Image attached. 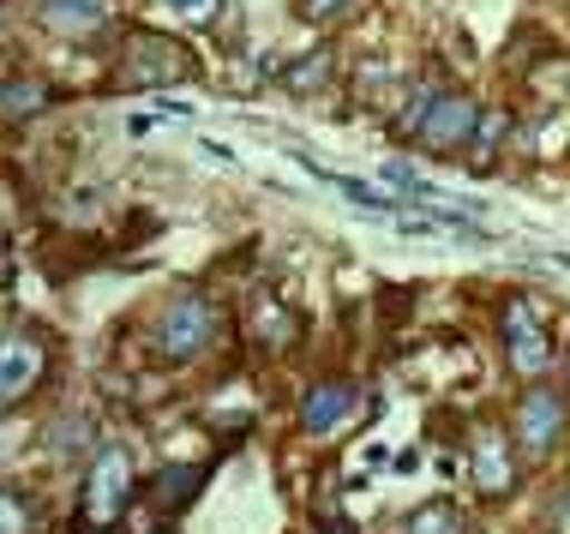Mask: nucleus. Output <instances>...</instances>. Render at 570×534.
<instances>
[{"label": "nucleus", "mask_w": 570, "mask_h": 534, "mask_svg": "<svg viewBox=\"0 0 570 534\" xmlns=\"http://www.w3.org/2000/svg\"><path fill=\"white\" fill-rule=\"evenodd\" d=\"M361 12V0H295V19L301 24H318V30H331V24H343Z\"/></svg>", "instance_id": "17"}, {"label": "nucleus", "mask_w": 570, "mask_h": 534, "mask_svg": "<svg viewBox=\"0 0 570 534\" xmlns=\"http://www.w3.org/2000/svg\"><path fill=\"white\" fill-rule=\"evenodd\" d=\"M132 505V456L120 445H102L97 463L85 468V498H79V523L85 528H115Z\"/></svg>", "instance_id": "2"}, {"label": "nucleus", "mask_w": 570, "mask_h": 534, "mask_svg": "<svg viewBox=\"0 0 570 534\" xmlns=\"http://www.w3.org/2000/svg\"><path fill=\"white\" fill-rule=\"evenodd\" d=\"M564 396L559 390H547V385H534L529 396L517 403V438H522V451L529 456H547L552 445H559V433H564Z\"/></svg>", "instance_id": "7"}, {"label": "nucleus", "mask_w": 570, "mask_h": 534, "mask_svg": "<svg viewBox=\"0 0 570 534\" xmlns=\"http://www.w3.org/2000/svg\"><path fill=\"white\" fill-rule=\"evenodd\" d=\"M469 481L481 486L487 498H504L517 486V445L499 421H481L469 438Z\"/></svg>", "instance_id": "4"}, {"label": "nucleus", "mask_w": 570, "mask_h": 534, "mask_svg": "<svg viewBox=\"0 0 570 534\" xmlns=\"http://www.w3.org/2000/svg\"><path fill=\"white\" fill-rule=\"evenodd\" d=\"M384 90H391V67H361V79H354V97H361V109H373V102H391L384 97Z\"/></svg>", "instance_id": "22"}, {"label": "nucleus", "mask_w": 570, "mask_h": 534, "mask_svg": "<svg viewBox=\"0 0 570 534\" xmlns=\"http://www.w3.org/2000/svg\"><path fill=\"white\" fill-rule=\"evenodd\" d=\"M157 355L163 360H198L210 343H217V313H210V300L198 295V288H187V295H175L163 307V318H157Z\"/></svg>", "instance_id": "3"}, {"label": "nucleus", "mask_w": 570, "mask_h": 534, "mask_svg": "<svg viewBox=\"0 0 570 534\" xmlns=\"http://www.w3.org/2000/svg\"><path fill=\"white\" fill-rule=\"evenodd\" d=\"M301 162H306V157H301ZM306 175H313V180H325L331 192H343L348 205H361V210H384V217H396V205H391L384 192H373L366 180H354V175H336V169H325V162H306Z\"/></svg>", "instance_id": "13"}, {"label": "nucleus", "mask_w": 570, "mask_h": 534, "mask_svg": "<svg viewBox=\"0 0 570 534\" xmlns=\"http://www.w3.org/2000/svg\"><path fill=\"white\" fill-rule=\"evenodd\" d=\"M0 534H30V511H24L19 486H7V528H0Z\"/></svg>", "instance_id": "25"}, {"label": "nucleus", "mask_w": 570, "mask_h": 534, "mask_svg": "<svg viewBox=\"0 0 570 534\" xmlns=\"http://www.w3.org/2000/svg\"><path fill=\"white\" fill-rule=\"evenodd\" d=\"M409 97H414V102H403V115L391 120V132H396V139H414V132L426 127V115H433V102L444 97V90H409Z\"/></svg>", "instance_id": "19"}, {"label": "nucleus", "mask_w": 570, "mask_h": 534, "mask_svg": "<svg viewBox=\"0 0 570 534\" xmlns=\"http://www.w3.org/2000/svg\"><path fill=\"white\" fill-rule=\"evenodd\" d=\"M354 408H361V390L348 378H325V385H313L301 396V433H336Z\"/></svg>", "instance_id": "9"}, {"label": "nucleus", "mask_w": 570, "mask_h": 534, "mask_svg": "<svg viewBox=\"0 0 570 534\" xmlns=\"http://www.w3.org/2000/svg\"><path fill=\"white\" fill-rule=\"evenodd\" d=\"M42 102H49V85H42V79H24V72H12V79H7V102H0V109H7L12 127H19V120H30V115L42 109Z\"/></svg>", "instance_id": "16"}, {"label": "nucleus", "mask_w": 570, "mask_h": 534, "mask_svg": "<svg viewBox=\"0 0 570 534\" xmlns=\"http://www.w3.org/2000/svg\"><path fill=\"white\" fill-rule=\"evenodd\" d=\"M42 373H49V348H42L37 337H7V355H0V396L7 403H24L30 390L42 385Z\"/></svg>", "instance_id": "8"}, {"label": "nucleus", "mask_w": 570, "mask_h": 534, "mask_svg": "<svg viewBox=\"0 0 570 534\" xmlns=\"http://www.w3.org/2000/svg\"><path fill=\"white\" fill-rule=\"evenodd\" d=\"M474 127H481V102H474L469 90H444L414 139H421V150H433V157H456V150L474 139Z\"/></svg>", "instance_id": "6"}, {"label": "nucleus", "mask_w": 570, "mask_h": 534, "mask_svg": "<svg viewBox=\"0 0 570 534\" xmlns=\"http://www.w3.org/2000/svg\"><path fill=\"white\" fill-rule=\"evenodd\" d=\"M253 330H258V343H265V348H288V343H295V313H288V307H276L271 295H258Z\"/></svg>", "instance_id": "15"}, {"label": "nucleus", "mask_w": 570, "mask_h": 534, "mask_svg": "<svg viewBox=\"0 0 570 534\" xmlns=\"http://www.w3.org/2000/svg\"><path fill=\"white\" fill-rule=\"evenodd\" d=\"M534 90H552V97H564V90H570V60H547V67L534 72Z\"/></svg>", "instance_id": "23"}, {"label": "nucleus", "mask_w": 570, "mask_h": 534, "mask_svg": "<svg viewBox=\"0 0 570 534\" xmlns=\"http://www.w3.org/2000/svg\"><path fill=\"white\" fill-rule=\"evenodd\" d=\"M163 7L180 12L187 24H210V19H217V0H163Z\"/></svg>", "instance_id": "24"}, {"label": "nucleus", "mask_w": 570, "mask_h": 534, "mask_svg": "<svg viewBox=\"0 0 570 534\" xmlns=\"http://www.w3.org/2000/svg\"><path fill=\"white\" fill-rule=\"evenodd\" d=\"M90 534H115V528H90Z\"/></svg>", "instance_id": "27"}, {"label": "nucleus", "mask_w": 570, "mask_h": 534, "mask_svg": "<svg viewBox=\"0 0 570 534\" xmlns=\"http://www.w3.org/2000/svg\"><path fill=\"white\" fill-rule=\"evenodd\" d=\"M120 79L132 90H163L180 79H198V55L180 37H157V30H132L120 49Z\"/></svg>", "instance_id": "1"}, {"label": "nucleus", "mask_w": 570, "mask_h": 534, "mask_svg": "<svg viewBox=\"0 0 570 534\" xmlns=\"http://www.w3.org/2000/svg\"><path fill=\"white\" fill-rule=\"evenodd\" d=\"M529 139H534V157H559V150H570V115L552 109L541 127L529 132Z\"/></svg>", "instance_id": "21"}, {"label": "nucleus", "mask_w": 570, "mask_h": 534, "mask_svg": "<svg viewBox=\"0 0 570 534\" xmlns=\"http://www.w3.org/2000/svg\"><path fill=\"white\" fill-rule=\"evenodd\" d=\"M403 534H462V516H456V505H444V498H439V505L414 511Z\"/></svg>", "instance_id": "18"}, {"label": "nucleus", "mask_w": 570, "mask_h": 534, "mask_svg": "<svg viewBox=\"0 0 570 534\" xmlns=\"http://www.w3.org/2000/svg\"><path fill=\"white\" fill-rule=\"evenodd\" d=\"M198 486H205V468H198V463L163 468V475L150 481V505H157V511H180V505H193V498H198Z\"/></svg>", "instance_id": "12"}, {"label": "nucleus", "mask_w": 570, "mask_h": 534, "mask_svg": "<svg viewBox=\"0 0 570 534\" xmlns=\"http://www.w3.org/2000/svg\"><path fill=\"white\" fill-rule=\"evenodd\" d=\"M564 403H570V360H564Z\"/></svg>", "instance_id": "26"}, {"label": "nucleus", "mask_w": 570, "mask_h": 534, "mask_svg": "<svg viewBox=\"0 0 570 534\" xmlns=\"http://www.w3.org/2000/svg\"><path fill=\"white\" fill-rule=\"evenodd\" d=\"M331 79H336V55L331 49H306L301 60L276 67V90H288V97H318Z\"/></svg>", "instance_id": "11"}, {"label": "nucleus", "mask_w": 570, "mask_h": 534, "mask_svg": "<svg viewBox=\"0 0 570 534\" xmlns=\"http://www.w3.org/2000/svg\"><path fill=\"white\" fill-rule=\"evenodd\" d=\"M504 355L522 378H541L552 366V337L541 325V313H534V300H504Z\"/></svg>", "instance_id": "5"}, {"label": "nucleus", "mask_w": 570, "mask_h": 534, "mask_svg": "<svg viewBox=\"0 0 570 534\" xmlns=\"http://www.w3.org/2000/svg\"><path fill=\"white\" fill-rule=\"evenodd\" d=\"M504 132H511V115L504 109H481V127H474V150H469V169L474 175H487L492 162H499V145H504Z\"/></svg>", "instance_id": "14"}, {"label": "nucleus", "mask_w": 570, "mask_h": 534, "mask_svg": "<svg viewBox=\"0 0 570 534\" xmlns=\"http://www.w3.org/2000/svg\"><path fill=\"white\" fill-rule=\"evenodd\" d=\"M97 438V426H90V415H67L55 426V456H67V463H79V445H90Z\"/></svg>", "instance_id": "20"}, {"label": "nucleus", "mask_w": 570, "mask_h": 534, "mask_svg": "<svg viewBox=\"0 0 570 534\" xmlns=\"http://www.w3.org/2000/svg\"><path fill=\"white\" fill-rule=\"evenodd\" d=\"M115 12V0H37V24L55 37H90Z\"/></svg>", "instance_id": "10"}]
</instances>
